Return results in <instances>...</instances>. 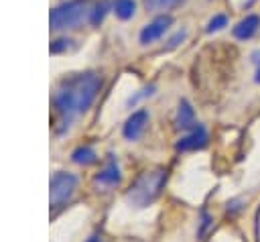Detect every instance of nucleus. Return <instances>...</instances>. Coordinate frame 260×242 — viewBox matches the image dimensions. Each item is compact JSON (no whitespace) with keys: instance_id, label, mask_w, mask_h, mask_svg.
<instances>
[{"instance_id":"15","label":"nucleus","mask_w":260,"mask_h":242,"mask_svg":"<svg viewBox=\"0 0 260 242\" xmlns=\"http://www.w3.org/2000/svg\"><path fill=\"white\" fill-rule=\"evenodd\" d=\"M223 26H228V16H225V14H215L213 18H209L205 31H207V33H217V31H221Z\"/></svg>"},{"instance_id":"1","label":"nucleus","mask_w":260,"mask_h":242,"mask_svg":"<svg viewBox=\"0 0 260 242\" xmlns=\"http://www.w3.org/2000/svg\"><path fill=\"white\" fill-rule=\"evenodd\" d=\"M102 87V77L95 71H83L75 73L59 83V87L53 94V104L59 114V132L67 130L71 122L89 110L93 104L98 92Z\"/></svg>"},{"instance_id":"9","label":"nucleus","mask_w":260,"mask_h":242,"mask_svg":"<svg viewBox=\"0 0 260 242\" xmlns=\"http://www.w3.org/2000/svg\"><path fill=\"white\" fill-rule=\"evenodd\" d=\"M258 28H260V16L248 14V16H244V18L232 28V35H234L238 41H248V39H252V37L258 33Z\"/></svg>"},{"instance_id":"5","label":"nucleus","mask_w":260,"mask_h":242,"mask_svg":"<svg viewBox=\"0 0 260 242\" xmlns=\"http://www.w3.org/2000/svg\"><path fill=\"white\" fill-rule=\"evenodd\" d=\"M148 124V112L142 108V110H136L128 116V120L124 122V128H122V134L126 140H138L144 132Z\"/></svg>"},{"instance_id":"17","label":"nucleus","mask_w":260,"mask_h":242,"mask_svg":"<svg viewBox=\"0 0 260 242\" xmlns=\"http://www.w3.org/2000/svg\"><path fill=\"white\" fill-rule=\"evenodd\" d=\"M69 43H71V41H67V39H59V41H55V43L51 45V53H61L63 49L69 47Z\"/></svg>"},{"instance_id":"7","label":"nucleus","mask_w":260,"mask_h":242,"mask_svg":"<svg viewBox=\"0 0 260 242\" xmlns=\"http://www.w3.org/2000/svg\"><path fill=\"white\" fill-rule=\"evenodd\" d=\"M171 22H173L171 16H158V18H154L152 22H148V24L140 31V43H142V45H150V43L158 41V39L169 31Z\"/></svg>"},{"instance_id":"12","label":"nucleus","mask_w":260,"mask_h":242,"mask_svg":"<svg viewBox=\"0 0 260 242\" xmlns=\"http://www.w3.org/2000/svg\"><path fill=\"white\" fill-rule=\"evenodd\" d=\"M185 0H144V8L148 12H167L181 6Z\"/></svg>"},{"instance_id":"16","label":"nucleus","mask_w":260,"mask_h":242,"mask_svg":"<svg viewBox=\"0 0 260 242\" xmlns=\"http://www.w3.org/2000/svg\"><path fill=\"white\" fill-rule=\"evenodd\" d=\"M154 94V85H148V87H144V89H140V94H136V96H132L130 100H128V106H134L136 102H140L142 98H146V96H152Z\"/></svg>"},{"instance_id":"19","label":"nucleus","mask_w":260,"mask_h":242,"mask_svg":"<svg viewBox=\"0 0 260 242\" xmlns=\"http://www.w3.org/2000/svg\"><path fill=\"white\" fill-rule=\"evenodd\" d=\"M207 226H209V216H207V214H203V222H201V232H203V230H205Z\"/></svg>"},{"instance_id":"18","label":"nucleus","mask_w":260,"mask_h":242,"mask_svg":"<svg viewBox=\"0 0 260 242\" xmlns=\"http://www.w3.org/2000/svg\"><path fill=\"white\" fill-rule=\"evenodd\" d=\"M185 37H187V33H185V31H179V33H177V35H175V37H173V39L169 41V49L177 47V45H179V43H181V41H183Z\"/></svg>"},{"instance_id":"6","label":"nucleus","mask_w":260,"mask_h":242,"mask_svg":"<svg viewBox=\"0 0 260 242\" xmlns=\"http://www.w3.org/2000/svg\"><path fill=\"white\" fill-rule=\"evenodd\" d=\"M209 136H207V130L203 124H197L193 130H189V134H185L183 138H179L177 142V150L181 153H187V150H199L207 144Z\"/></svg>"},{"instance_id":"14","label":"nucleus","mask_w":260,"mask_h":242,"mask_svg":"<svg viewBox=\"0 0 260 242\" xmlns=\"http://www.w3.org/2000/svg\"><path fill=\"white\" fill-rule=\"evenodd\" d=\"M110 8V4L108 2H100V4H95L93 8H91V14H89V22L91 24H100L102 20H104V16H106V10Z\"/></svg>"},{"instance_id":"21","label":"nucleus","mask_w":260,"mask_h":242,"mask_svg":"<svg viewBox=\"0 0 260 242\" xmlns=\"http://www.w3.org/2000/svg\"><path fill=\"white\" fill-rule=\"evenodd\" d=\"M87 242H102V238H100L98 234H93V236H89V238H87Z\"/></svg>"},{"instance_id":"10","label":"nucleus","mask_w":260,"mask_h":242,"mask_svg":"<svg viewBox=\"0 0 260 242\" xmlns=\"http://www.w3.org/2000/svg\"><path fill=\"white\" fill-rule=\"evenodd\" d=\"M175 124L179 130H193L197 126V120H195V112L191 108V104L187 100H181L179 102V108H177V118H175Z\"/></svg>"},{"instance_id":"2","label":"nucleus","mask_w":260,"mask_h":242,"mask_svg":"<svg viewBox=\"0 0 260 242\" xmlns=\"http://www.w3.org/2000/svg\"><path fill=\"white\" fill-rule=\"evenodd\" d=\"M165 181H167V175L165 171L156 169V171H146L142 173L128 189L126 193V199L130 205L134 207H148L150 203L156 201V197L160 195L162 187H165Z\"/></svg>"},{"instance_id":"13","label":"nucleus","mask_w":260,"mask_h":242,"mask_svg":"<svg viewBox=\"0 0 260 242\" xmlns=\"http://www.w3.org/2000/svg\"><path fill=\"white\" fill-rule=\"evenodd\" d=\"M112 8H114V12H116V16H118V18L128 20V18H132V16H134L136 4H134V0H116V2L112 4Z\"/></svg>"},{"instance_id":"8","label":"nucleus","mask_w":260,"mask_h":242,"mask_svg":"<svg viewBox=\"0 0 260 242\" xmlns=\"http://www.w3.org/2000/svg\"><path fill=\"white\" fill-rule=\"evenodd\" d=\"M120 179H122V173H120V167H118V159L110 153L106 167L95 175V183L106 185V187H114V185L120 183Z\"/></svg>"},{"instance_id":"11","label":"nucleus","mask_w":260,"mask_h":242,"mask_svg":"<svg viewBox=\"0 0 260 242\" xmlns=\"http://www.w3.org/2000/svg\"><path fill=\"white\" fill-rule=\"evenodd\" d=\"M71 161L85 167V165H93L98 161V155H95V150L91 146H79V148H75L71 153Z\"/></svg>"},{"instance_id":"4","label":"nucleus","mask_w":260,"mask_h":242,"mask_svg":"<svg viewBox=\"0 0 260 242\" xmlns=\"http://www.w3.org/2000/svg\"><path fill=\"white\" fill-rule=\"evenodd\" d=\"M77 187V177L73 173H65V171H59L51 177V183H49V195H51V205L53 207H59L61 203H65L73 191Z\"/></svg>"},{"instance_id":"3","label":"nucleus","mask_w":260,"mask_h":242,"mask_svg":"<svg viewBox=\"0 0 260 242\" xmlns=\"http://www.w3.org/2000/svg\"><path fill=\"white\" fill-rule=\"evenodd\" d=\"M91 6L87 0H69L51 10L49 24L53 31H67V28H77L83 20H89Z\"/></svg>"},{"instance_id":"20","label":"nucleus","mask_w":260,"mask_h":242,"mask_svg":"<svg viewBox=\"0 0 260 242\" xmlns=\"http://www.w3.org/2000/svg\"><path fill=\"white\" fill-rule=\"evenodd\" d=\"M254 61L258 63V67H256V77H254V79H256V81L260 83V59H254Z\"/></svg>"}]
</instances>
